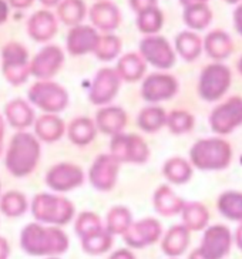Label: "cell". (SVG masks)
<instances>
[{
    "mask_svg": "<svg viewBox=\"0 0 242 259\" xmlns=\"http://www.w3.org/2000/svg\"><path fill=\"white\" fill-rule=\"evenodd\" d=\"M225 2H227V3H231V5H232V3H238L239 0H225Z\"/></svg>",
    "mask_w": 242,
    "mask_h": 259,
    "instance_id": "9f6ffc18",
    "label": "cell"
},
{
    "mask_svg": "<svg viewBox=\"0 0 242 259\" xmlns=\"http://www.w3.org/2000/svg\"><path fill=\"white\" fill-rule=\"evenodd\" d=\"M242 124V99L232 97L211 113L210 125L218 134H228Z\"/></svg>",
    "mask_w": 242,
    "mask_h": 259,
    "instance_id": "8fae6325",
    "label": "cell"
},
{
    "mask_svg": "<svg viewBox=\"0 0 242 259\" xmlns=\"http://www.w3.org/2000/svg\"><path fill=\"white\" fill-rule=\"evenodd\" d=\"M40 160V143L27 131H17L12 137L5 164L12 176L22 178L30 176Z\"/></svg>",
    "mask_w": 242,
    "mask_h": 259,
    "instance_id": "7a4b0ae2",
    "label": "cell"
},
{
    "mask_svg": "<svg viewBox=\"0 0 242 259\" xmlns=\"http://www.w3.org/2000/svg\"><path fill=\"white\" fill-rule=\"evenodd\" d=\"M163 172L168 181L174 184H184L188 181L192 176V168L189 165L188 161L184 158L175 157L166 162V165L163 168Z\"/></svg>",
    "mask_w": 242,
    "mask_h": 259,
    "instance_id": "836d02e7",
    "label": "cell"
},
{
    "mask_svg": "<svg viewBox=\"0 0 242 259\" xmlns=\"http://www.w3.org/2000/svg\"><path fill=\"white\" fill-rule=\"evenodd\" d=\"M204 46L208 56L214 60H224L234 50V43L229 37V34L222 30L211 31L205 37Z\"/></svg>",
    "mask_w": 242,
    "mask_h": 259,
    "instance_id": "cb8c5ba5",
    "label": "cell"
},
{
    "mask_svg": "<svg viewBox=\"0 0 242 259\" xmlns=\"http://www.w3.org/2000/svg\"><path fill=\"white\" fill-rule=\"evenodd\" d=\"M231 84V70L221 63H214L203 70L198 92L207 101L221 99Z\"/></svg>",
    "mask_w": 242,
    "mask_h": 259,
    "instance_id": "ba28073f",
    "label": "cell"
},
{
    "mask_svg": "<svg viewBox=\"0 0 242 259\" xmlns=\"http://www.w3.org/2000/svg\"><path fill=\"white\" fill-rule=\"evenodd\" d=\"M9 255H10L9 242L3 236H0V259H9Z\"/></svg>",
    "mask_w": 242,
    "mask_h": 259,
    "instance_id": "bcb514c9",
    "label": "cell"
},
{
    "mask_svg": "<svg viewBox=\"0 0 242 259\" xmlns=\"http://www.w3.org/2000/svg\"><path fill=\"white\" fill-rule=\"evenodd\" d=\"M166 125H168V128L174 134L188 133L194 127V117L187 111H173L167 115Z\"/></svg>",
    "mask_w": 242,
    "mask_h": 259,
    "instance_id": "60d3db41",
    "label": "cell"
},
{
    "mask_svg": "<svg viewBox=\"0 0 242 259\" xmlns=\"http://www.w3.org/2000/svg\"><path fill=\"white\" fill-rule=\"evenodd\" d=\"M131 8L136 10L137 13H141L147 9L155 8L157 6V0H130Z\"/></svg>",
    "mask_w": 242,
    "mask_h": 259,
    "instance_id": "7bdbcfd3",
    "label": "cell"
},
{
    "mask_svg": "<svg viewBox=\"0 0 242 259\" xmlns=\"http://www.w3.org/2000/svg\"><path fill=\"white\" fill-rule=\"evenodd\" d=\"M220 212L232 221L242 222V192H225L218 199Z\"/></svg>",
    "mask_w": 242,
    "mask_h": 259,
    "instance_id": "d590c367",
    "label": "cell"
},
{
    "mask_svg": "<svg viewBox=\"0 0 242 259\" xmlns=\"http://www.w3.org/2000/svg\"><path fill=\"white\" fill-rule=\"evenodd\" d=\"M47 259H59V258H56V256H50V258H47Z\"/></svg>",
    "mask_w": 242,
    "mask_h": 259,
    "instance_id": "6f0895ef",
    "label": "cell"
},
{
    "mask_svg": "<svg viewBox=\"0 0 242 259\" xmlns=\"http://www.w3.org/2000/svg\"><path fill=\"white\" fill-rule=\"evenodd\" d=\"M120 162L114 158L111 154H101L99 155L90 168V183L99 191L113 190L117 183Z\"/></svg>",
    "mask_w": 242,
    "mask_h": 259,
    "instance_id": "7c38bea8",
    "label": "cell"
},
{
    "mask_svg": "<svg viewBox=\"0 0 242 259\" xmlns=\"http://www.w3.org/2000/svg\"><path fill=\"white\" fill-rule=\"evenodd\" d=\"M104 228L101 220L97 213L94 212H83L76 221V232L80 236V239H83L86 236L91 235L93 232Z\"/></svg>",
    "mask_w": 242,
    "mask_h": 259,
    "instance_id": "b9f144b4",
    "label": "cell"
},
{
    "mask_svg": "<svg viewBox=\"0 0 242 259\" xmlns=\"http://www.w3.org/2000/svg\"><path fill=\"white\" fill-rule=\"evenodd\" d=\"M235 244H236V246L239 249H242V224L238 227L236 232H235Z\"/></svg>",
    "mask_w": 242,
    "mask_h": 259,
    "instance_id": "681fc988",
    "label": "cell"
},
{
    "mask_svg": "<svg viewBox=\"0 0 242 259\" xmlns=\"http://www.w3.org/2000/svg\"><path fill=\"white\" fill-rule=\"evenodd\" d=\"M117 74L120 78H124L126 81L134 83L140 80L145 73V61L137 53H129L124 57H121L117 64Z\"/></svg>",
    "mask_w": 242,
    "mask_h": 259,
    "instance_id": "4316f807",
    "label": "cell"
},
{
    "mask_svg": "<svg viewBox=\"0 0 242 259\" xmlns=\"http://www.w3.org/2000/svg\"><path fill=\"white\" fill-rule=\"evenodd\" d=\"M177 92H178V81L175 80V77L163 73L150 74L144 80L141 87L143 99L150 103L170 100L171 97H174Z\"/></svg>",
    "mask_w": 242,
    "mask_h": 259,
    "instance_id": "9a60e30c",
    "label": "cell"
},
{
    "mask_svg": "<svg viewBox=\"0 0 242 259\" xmlns=\"http://www.w3.org/2000/svg\"><path fill=\"white\" fill-rule=\"evenodd\" d=\"M27 29H29V34L33 37V40L47 41L56 34L57 22H56V17L50 12L40 10L31 16L29 24H27Z\"/></svg>",
    "mask_w": 242,
    "mask_h": 259,
    "instance_id": "ffe728a7",
    "label": "cell"
},
{
    "mask_svg": "<svg viewBox=\"0 0 242 259\" xmlns=\"http://www.w3.org/2000/svg\"><path fill=\"white\" fill-rule=\"evenodd\" d=\"M91 22L99 29L104 31H111L117 29L120 24V12L118 8L110 2H99L96 3L90 12Z\"/></svg>",
    "mask_w": 242,
    "mask_h": 259,
    "instance_id": "7402d4cb",
    "label": "cell"
},
{
    "mask_svg": "<svg viewBox=\"0 0 242 259\" xmlns=\"http://www.w3.org/2000/svg\"><path fill=\"white\" fill-rule=\"evenodd\" d=\"M84 172L82 168L71 162H61L50 168L46 174V184L54 191L67 192L82 185Z\"/></svg>",
    "mask_w": 242,
    "mask_h": 259,
    "instance_id": "30bf717a",
    "label": "cell"
},
{
    "mask_svg": "<svg viewBox=\"0 0 242 259\" xmlns=\"http://www.w3.org/2000/svg\"><path fill=\"white\" fill-rule=\"evenodd\" d=\"M188 259H207L204 256V255H203V253H201V252H199V249H195V251H192L191 252V255H189V258Z\"/></svg>",
    "mask_w": 242,
    "mask_h": 259,
    "instance_id": "f5cc1de1",
    "label": "cell"
},
{
    "mask_svg": "<svg viewBox=\"0 0 242 259\" xmlns=\"http://www.w3.org/2000/svg\"><path fill=\"white\" fill-rule=\"evenodd\" d=\"M27 209V201L26 197L17 192V191H9L0 198V211L6 217L16 218L26 212Z\"/></svg>",
    "mask_w": 242,
    "mask_h": 259,
    "instance_id": "8d00e7d4",
    "label": "cell"
},
{
    "mask_svg": "<svg viewBox=\"0 0 242 259\" xmlns=\"http://www.w3.org/2000/svg\"><path fill=\"white\" fill-rule=\"evenodd\" d=\"M64 54L59 47L47 46L33 59L30 64V73L42 80L53 77L63 66Z\"/></svg>",
    "mask_w": 242,
    "mask_h": 259,
    "instance_id": "e0dca14e",
    "label": "cell"
},
{
    "mask_svg": "<svg viewBox=\"0 0 242 259\" xmlns=\"http://www.w3.org/2000/svg\"><path fill=\"white\" fill-rule=\"evenodd\" d=\"M163 23H164V16L157 6L138 13V17H137L138 29H140V31L147 33V34L157 33L163 27Z\"/></svg>",
    "mask_w": 242,
    "mask_h": 259,
    "instance_id": "f35d334b",
    "label": "cell"
},
{
    "mask_svg": "<svg viewBox=\"0 0 242 259\" xmlns=\"http://www.w3.org/2000/svg\"><path fill=\"white\" fill-rule=\"evenodd\" d=\"M68 236L59 227H45L42 224L26 225L20 235V246L31 256H56L68 249Z\"/></svg>",
    "mask_w": 242,
    "mask_h": 259,
    "instance_id": "6da1fadb",
    "label": "cell"
},
{
    "mask_svg": "<svg viewBox=\"0 0 242 259\" xmlns=\"http://www.w3.org/2000/svg\"><path fill=\"white\" fill-rule=\"evenodd\" d=\"M212 20V12L205 3L191 5L184 10V22L189 29L203 30Z\"/></svg>",
    "mask_w": 242,
    "mask_h": 259,
    "instance_id": "1f68e13d",
    "label": "cell"
},
{
    "mask_svg": "<svg viewBox=\"0 0 242 259\" xmlns=\"http://www.w3.org/2000/svg\"><path fill=\"white\" fill-rule=\"evenodd\" d=\"M234 26L236 31L242 36V5L235 9L234 12Z\"/></svg>",
    "mask_w": 242,
    "mask_h": 259,
    "instance_id": "ee69618b",
    "label": "cell"
},
{
    "mask_svg": "<svg viewBox=\"0 0 242 259\" xmlns=\"http://www.w3.org/2000/svg\"><path fill=\"white\" fill-rule=\"evenodd\" d=\"M189 157L199 169H221L231 161V147L221 138L199 140L192 145Z\"/></svg>",
    "mask_w": 242,
    "mask_h": 259,
    "instance_id": "3957f363",
    "label": "cell"
},
{
    "mask_svg": "<svg viewBox=\"0 0 242 259\" xmlns=\"http://www.w3.org/2000/svg\"><path fill=\"white\" fill-rule=\"evenodd\" d=\"M108 259H136L134 253L129 249H118L115 251Z\"/></svg>",
    "mask_w": 242,
    "mask_h": 259,
    "instance_id": "f6af8a7d",
    "label": "cell"
},
{
    "mask_svg": "<svg viewBox=\"0 0 242 259\" xmlns=\"http://www.w3.org/2000/svg\"><path fill=\"white\" fill-rule=\"evenodd\" d=\"M120 38L115 37V36H104V37H100L94 53H96V56L99 57L100 60L110 61L113 60L114 57L120 53Z\"/></svg>",
    "mask_w": 242,
    "mask_h": 259,
    "instance_id": "ab89813d",
    "label": "cell"
},
{
    "mask_svg": "<svg viewBox=\"0 0 242 259\" xmlns=\"http://www.w3.org/2000/svg\"><path fill=\"white\" fill-rule=\"evenodd\" d=\"M181 2L182 6H191V5H198V3H205V2H208V0H180Z\"/></svg>",
    "mask_w": 242,
    "mask_h": 259,
    "instance_id": "816d5d0a",
    "label": "cell"
},
{
    "mask_svg": "<svg viewBox=\"0 0 242 259\" xmlns=\"http://www.w3.org/2000/svg\"><path fill=\"white\" fill-rule=\"evenodd\" d=\"M36 136L46 143H54L64 133V122L56 114H46L34 121Z\"/></svg>",
    "mask_w": 242,
    "mask_h": 259,
    "instance_id": "484cf974",
    "label": "cell"
},
{
    "mask_svg": "<svg viewBox=\"0 0 242 259\" xmlns=\"http://www.w3.org/2000/svg\"><path fill=\"white\" fill-rule=\"evenodd\" d=\"M3 136H5V124H3V117L0 115V153L3 148Z\"/></svg>",
    "mask_w": 242,
    "mask_h": 259,
    "instance_id": "f907efd6",
    "label": "cell"
},
{
    "mask_svg": "<svg viewBox=\"0 0 242 259\" xmlns=\"http://www.w3.org/2000/svg\"><path fill=\"white\" fill-rule=\"evenodd\" d=\"M163 234V227L154 218H145L141 221L131 224L129 229L123 234L124 242L131 248H145L155 244Z\"/></svg>",
    "mask_w": 242,
    "mask_h": 259,
    "instance_id": "4fadbf2b",
    "label": "cell"
},
{
    "mask_svg": "<svg viewBox=\"0 0 242 259\" xmlns=\"http://www.w3.org/2000/svg\"><path fill=\"white\" fill-rule=\"evenodd\" d=\"M96 124L89 117H77L68 125V138L73 144L87 145L96 137Z\"/></svg>",
    "mask_w": 242,
    "mask_h": 259,
    "instance_id": "83f0119b",
    "label": "cell"
},
{
    "mask_svg": "<svg viewBox=\"0 0 242 259\" xmlns=\"http://www.w3.org/2000/svg\"><path fill=\"white\" fill-rule=\"evenodd\" d=\"M110 151L118 162H134L144 164L150 157L148 145L143 138L136 134H117L113 136Z\"/></svg>",
    "mask_w": 242,
    "mask_h": 259,
    "instance_id": "52a82bcc",
    "label": "cell"
},
{
    "mask_svg": "<svg viewBox=\"0 0 242 259\" xmlns=\"http://www.w3.org/2000/svg\"><path fill=\"white\" fill-rule=\"evenodd\" d=\"M31 211L42 224L66 225L74 217V205L64 197L52 194H38L33 199Z\"/></svg>",
    "mask_w": 242,
    "mask_h": 259,
    "instance_id": "277c9868",
    "label": "cell"
},
{
    "mask_svg": "<svg viewBox=\"0 0 242 259\" xmlns=\"http://www.w3.org/2000/svg\"><path fill=\"white\" fill-rule=\"evenodd\" d=\"M120 89V77L113 69H101L91 85L89 100L96 106L110 103Z\"/></svg>",
    "mask_w": 242,
    "mask_h": 259,
    "instance_id": "2e32d148",
    "label": "cell"
},
{
    "mask_svg": "<svg viewBox=\"0 0 242 259\" xmlns=\"http://www.w3.org/2000/svg\"><path fill=\"white\" fill-rule=\"evenodd\" d=\"M129 122V115L121 107H103L96 115V128L108 136L123 133Z\"/></svg>",
    "mask_w": 242,
    "mask_h": 259,
    "instance_id": "d6986e66",
    "label": "cell"
},
{
    "mask_svg": "<svg viewBox=\"0 0 242 259\" xmlns=\"http://www.w3.org/2000/svg\"><path fill=\"white\" fill-rule=\"evenodd\" d=\"M131 224V212L126 206H114L107 213L106 229L111 235H123Z\"/></svg>",
    "mask_w": 242,
    "mask_h": 259,
    "instance_id": "e575fe53",
    "label": "cell"
},
{
    "mask_svg": "<svg viewBox=\"0 0 242 259\" xmlns=\"http://www.w3.org/2000/svg\"><path fill=\"white\" fill-rule=\"evenodd\" d=\"M182 221L188 231H201L205 228L210 220V213L203 204L189 202L182 206Z\"/></svg>",
    "mask_w": 242,
    "mask_h": 259,
    "instance_id": "f1b7e54d",
    "label": "cell"
},
{
    "mask_svg": "<svg viewBox=\"0 0 242 259\" xmlns=\"http://www.w3.org/2000/svg\"><path fill=\"white\" fill-rule=\"evenodd\" d=\"M167 114L161 107H145L140 111L137 118V125L145 133H155L166 125Z\"/></svg>",
    "mask_w": 242,
    "mask_h": 259,
    "instance_id": "4dcf8cb0",
    "label": "cell"
},
{
    "mask_svg": "<svg viewBox=\"0 0 242 259\" xmlns=\"http://www.w3.org/2000/svg\"><path fill=\"white\" fill-rule=\"evenodd\" d=\"M2 71L9 83L13 85L23 84L30 73L27 50L19 43H9L2 50Z\"/></svg>",
    "mask_w": 242,
    "mask_h": 259,
    "instance_id": "8992f818",
    "label": "cell"
},
{
    "mask_svg": "<svg viewBox=\"0 0 242 259\" xmlns=\"http://www.w3.org/2000/svg\"><path fill=\"white\" fill-rule=\"evenodd\" d=\"M175 47L184 60L192 61L201 54L203 40L192 31H182L175 37Z\"/></svg>",
    "mask_w": 242,
    "mask_h": 259,
    "instance_id": "f546056e",
    "label": "cell"
},
{
    "mask_svg": "<svg viewBox=\"0 0 242 259\" xmlns=\"http://www.w3.org/2000/svg\"><path fill=\"white\" fill-rule=\"evenodd\" d=\"M29 100L47 114H56L67 107L68 94L57 83L45 80L33 84L29 89Z\"/></svg>",
    "mask_w": 242,
    "mask_h": 259,
    "instance_id": "5b68a950",
    "label": "cell"
},
{
    "mask_svg": "<svg viewBox=\"0 0 242 259\" xmlns=\"http://www.w3.org/2000/svg\"><path fill=\"white\" fill-rule=\"evenodd\" d=\"M0 187H2V185H0Z\"/></svg>",
    "mask_w": 242,
    "mask_h": 259,
    "instance_id": "680465c9",
    "label": "cell"
},
{
    "mask_svg": "<svg viewBox=\"0 0 242 259\" xmlns=\"http://www.w3.org/2000/svg\"><path fill=\"white\" fill-rule=\"evenodd\" d=\"M86 15L83 0H64L59 6V17L68 26H78Z\"/></svg>",
    "mask_w": 242,
    "mask_h": 259,
    "instance_id": "74e56055",
    "label": "cell"
},
{
    "mask_svg": "<svg viewBox=\"0 0 242 259\" xmlns=\"http://www.w3.org/2000/svg\"><path fill=\"white\" fill-rule=\"evenodd\" d=\"M238 69H239V71H241V74H242V57H241V60H239V63H238Z\"/></svg>",
    "mask_w": 242,
    "mask_h": 259,
    "instance_id": "11a10c76",
    "label": "cell"
},
{
    "mask_svg": "<svg viewBox=\"0 0 242 259\" xmlns=\"http://www.w3.org/2000/svg\"><path fill=\"white\" fill-rule=\"evenodd\" d=\"M184 201L180 197H177L174 191L167 185H161L154 194V206L157 212L164 217H173L182 211Z\"/></svg>",
    "mask_w": 242,
    "mask_h": 259,
    "instance_id": "d4e9b609",
    "label": "cell"
},
{
    "mask_svg": "<svg viewBox=\"0 0 242 259\" xmlns=\"http://www.w3.org/2000/svg\"><path fill=\"white\" fill-rule=\"evenodd\" d=\"M111 245H113V235L106 228L99 229L82 239L83 251L90 255H101L108 251Z\"/></svg>",
    "mask_w": 242,
    "mask_h": 259,
    "instance_id": "d6a6232c",
    "label": "cell"
},
{
    "mask_svg": "<svg viewBox=\"0 0 242 259\" xmlns=\"http://www.w3.org/2000/svg\"><path fill=\"white\" fill-rule=\"evenodd\" d=\"M189 244V231L184 225H175L168 229L164 236L161 248L168 256H180L187 251Z\"/></svg>",
    "mask_w": 242,
    "mask_h": 259,
    "instance_id": "603a6c76",
    "label": "cell"
},
{
    "mask_svg": "<svg viewBox=\"0 0 242 259\" xmlns=\"http://www.w3.org/2000/svg\"><path fill=\"white\" fill-rule=\"evenodd\" d=\"M45 6L47 8H50V6H56V5H59V0H40Z\"/></svg>",
    "mask_w": 242,
    "mask_h": 259,
    "instance_id": "db71d44e",
    "label": "cell"
},
{
    "mask_svg": "<svg viewBox=\"0 0 242 259\" xmlns=\"http://www.w3.org/2000/svg\"><path fill=\"white\" fill-rule=\"evenodd\" d=\"M9 2H10V5H12L13 8L17 9L29 8L31 3H33V0H9Z\"/></svg>",
    "mask_w": 242,
    "mask_h": 259,
    "instance_id": "c3c4849f",
    "label": "cell"
},
{
    "mask_svg": "<svg viewBox=\"0 0 242 259\" xmlns=\"http://www.w3.org/2000/svg\"><path fill=\"white\" fill-rule=\"evenodd\" d=\"M9 16V6L5 0H0V24L5 23L8 20Z\"/></svg>",
    "mask_w": 242,
    "mask_h": 259,
    "instance_id": "7dc6e473",
    "label": "cell"
},
{
    "mask_svg": "<svg viewBox=\"0 0 242 259\" xmlns=\"http://www.w3.org/2000/svg\"><path fill=\"white\" fill-rule=\"evenodd\" d=\"M140 56L157 69H171L175 63L173 47L161 36H148L140 43Z\"/></svg>",
    "mask_w": 242,
    "mask_h": 259,
    "instance_id": "9c48e42d",
    "label": "cell"
},
{
    "mask_svg": "<svg viewBox=\"0 0 242 259\" xmlns=\"http://www.w3.org/2000/svg\"><path fill=\"white\" fill-rule=\"evenodd\" d=\"M5 115L9 124L19 131H23L34 124V111L24 100L16 99L5 108Z\"/></svg>",
    "mask_w": 242,
    "mask_h": 259,
    "instance_id": "44dd1931",
    "label": "cell"
},
{
    "mask_svg": "<svg viewBox=\"0 0 242 259\" xmlns=\"http://www.w3.org/2000/svg\"><path fill=\"white\" fill-rule=\"evenodd\" d=\"M231 231L224 225H214L204 232L203 244L198 248L207 259H222L231 249Z\"/></svg>",
    "mask_w": 242,
    "mask_h": 259,
    "instance_id": "5bb4252c",
    "label": "cell"
},
{
    "mask_svg": "<svg viewBox=\"0 0 242 259\" xmlns=\"http://www.w3.org/2000/svg\"><path fill=\"white\" fill-rule=\"evenodd\" d=\"M99 40L100 36L93 27L78 24L68 31L67 49L68 52L74 56L90 53L96 50Z\"/></svg>",
    "mask_w": 242,
    "mask_h": 259,
    "instance_id": "ac0fdd59",
    "label": "cell"
}]
</instances>
